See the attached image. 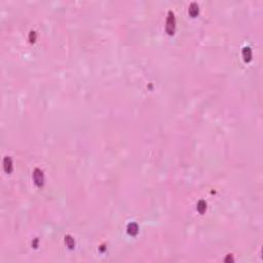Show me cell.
Returning <instances> with one entry per match:
<instances>
[{"label": "cell", "instance_id": "ba28073f", "mask_svg": "<svg viewBox=\"0 0 263 263\" xmlns=\"http://www.w3.org/2000/svg\"><path fill=\"white\" fill-rule=\"evenodd\" d=\"M196 210L200 213V214H204L205 212V210H207V203H205V200H200L196 205Z\"/></svg>", "mask_w": 263, "mask_h": 263}, {"label": "cell", "instance_id": "9c48e42d", "mask_svg": "<svg viewBox=\"0 0 263 263\" xmlns=\"http://www.w3.org/2000/svg\"><path fill=\"white\" fill-rule=\"evenodd\" d=\"M35 40H36V33L34 31H31L29 34V41L31 43H33V42H35Z\"/></svg>", "mask_w": 263, "mask_h": 263}, {"label": "cell", "instance_id": "3957f363", "mask_svg": "<svg viewBox=\"0 0 263 263\" xmlns=\"http://www.w3.org/2000/svg\"><path fill=\"white\" fill-rule=\"evenodd\" d=\"M127 231L129 235L132 236H135L138 234V231H139V227H138V224L135 223V222H132L129 223L128 227H127Z\"/></svg>", "mask_w": 263, "mask_h": 263}, {"label": "cell", "instance_id": "30bf717a", "mask_svg": "<svg viewBox=\"0 0 263 263\" xmlns=\"http://www.w3.org/2000/svg\"><path fill=\"white\" fill-rule=\"evenodd\" d=\"M228 261H233V258H232L231 255H228V256L225 258V262H228Z\"/></svg>", "mask_w": 263, "mask_h": 263}, {"label": "cell", "instance_id": "5b68a950", "mask_svg": "<svg viewBox=\"0 0 263 263\" xmlns=\"http://www.w3.org/2000/svg\"><path fill=\"white\" fill-rule=\"evenodd\" d=\"M242 55H243V58L245 62H250V61L252 60V49H251L249 47H244Z\"/></svg>", "mask_w": 263, "mask_h": 263}, {"label": "cell", "instance_id": "8992f818", "mask_svg": "<svg viewBox=\"0 0 263 263\" xmlns=\"http://www.w3.org/2000/svg\"><path fill=\"white\" fill-rule=\"evenodd\" d=\"M189 14L191 17H196L197 14H199V11H200V8H199V4L195 2H192L191 4L189 5Z\"/></svg>", "mask_w": 263, "mask_h": 263}, {"label": "cell", "instance_id": "277c9868", "mask_svg": "<svg viewBox=\"0 0 263 263\" xmlns=\"http://www.w3.org/2000/svg\"><path fill=\"white\" fill-rule=\"evenodd\" d=\"M3 169L8 174L13 172V161H11V158L8 157V156H6L3 159Z\"/></svg>", "mask_w": 263, "mask_h": 263}, {"label": "cell", "instance_id": "6da1fadb", "mask_svg": "<svg viewBox=\"0 0 263 263\" xmlns=\"http://www.w3.org/2000/svg\"><path fill=\"white\" fill-rule=\"evenodd\" d=\"M175 28H176V20H175V14L173 11H169L167 19L166 31L169 35H173L175 33Z\"/></svg>", "mask_w": 263, "mask_h": 263}, {"label": "cell", "instance_id": "52a82bcc", "mask_svg": "<svg viewBox=\"0 0 263 263\" xmlns=\"http://www.w3.org/2000/svg\"><path fill=\"white\" fill-rule=\"evenodd\" d=\"M65 244H66V246L69 248V249H73V248L75 247L74 238L69 234H67L66 236H65Z\"/></svg>", "mask_w": 263, "mask_h": 263}, {"label": "cell", "instance_id": "7a4b0ae2", "mask_svg": "<svg viewBox=\"0 0 263 263\" xmlns=\"http://www.w3.org/2000/svg\"><path fill=\"white\" fill-rule=\"evenodd\" d=\"M33 180L34 183L36 184L37 187H42L44 184V175L43 172L40 169L36 167L33 172Z\"/></svg>", "mask_w": 263, "mask_h": 263}]
</instances>
